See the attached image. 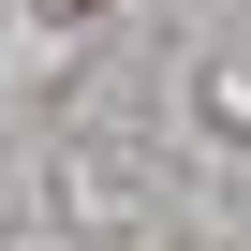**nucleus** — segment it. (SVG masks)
I'll return each mask as SVG.
<instances>
[{"mask_svg": "<svg viewBox=\"0 0 251 251\" xmlns=\"http://www.w3.org/2000/svg\"><path fill=\"white\" fill-rule=\"evenodd\" d=\"M59 15H89V0H59Z\"/></svg>", "mask_w": 251, "mask_h": 251, "instance_id": "f257e3e1", "label": "nucleus"}]
</instances>
